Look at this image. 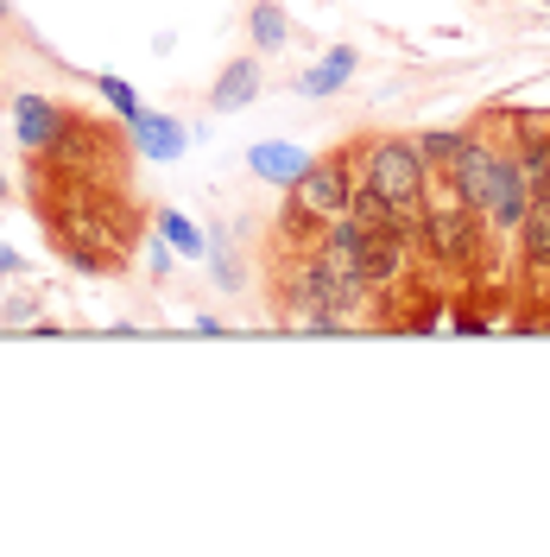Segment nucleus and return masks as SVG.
I'll return each mask as SVG.
<instances>
[{
  "label": "nucleus",
  "instance_id": "nucleus-15",
  "mask_svg": "<svg viewBox=\"0 0 550 557\" xmlns=\"http://www.w3.org/2000/svg\"><path fill=\"white\" fill-rule=\"evenodd\" d=\"M0 197H7V177H0Z\"/></svg>",
  "mask_w": 550,
  "mask_h": 557
},
{
  "label": "nucleus",
  "instance_id": "nucleus-17",
  "mask_svg": "<svg viewBox=\"0 0 550 557\" xmlns=\"http://www.w3.org/2000/svg\"><path fill=\"white\" fill-rule=\"evenodd\" d=\"M545 7H550V0H545Z\"/></svg>",
  "mask_w": 550,
  "mask_h": 557
},
{
  "label": "nucleus",
  "instance_id": "nucleus-8",
  "mask_svg": "<svg viewBox=\"0 0 550 557\" xmlns=\"http://www.w3.org/2000/svg\"><path fill=\"white\" fill-rule=\"evenodd\" d=\"M342 76H354V51H348V45H336V51H329V64L304 76V89H310V96H329Z\"/></svg>",
  "mask_w": 550,
  "mask_h": 557
},
{
  "label": "nucleus",
  "instance_id": "nucleus-3",
  "mask_svg": "<svg viewBox=\"0 0 550 557\" xmlns=\"http://www.w3.org/2000/svg\"><path fill=\"white\" fill-rule=\"evenodd\" d=\"M291 197H298V209H310L316 222H336V215H348V197H354V177H348L342 159H316L298 184H291Z\"/></svg>",
  "mask_w": 550,
  "mask_h": 557
},
{
  "label": "nucleus",
  "instance_id": "nucleus-1",
  "mask_svg": "<svg viewBox=\"0 0 550 557\" xmlns=\"http://www.w3.org/2000/svg\"><path fill=\"white\" fill-rule=\"evenodd\" d=\"M361 184H374L386 203H424V152H417V139H374Z\"/></svg>",
  "mask_w": 550,
  "mask_h": 557
},
{
  "label": "nucleus",
  "instance_id": "nucleus-9",
  "mask_svg": "<svg viewBox=\"0 0 550 557\" xmlns=\"http://www.w3.org/2000/svg\"><path fill=\"white\" fill-rule=\"evenodd\" d=\"M139 146H146L152 159H177V146H184V127H172V121H139Z\"/></svg>",
  "mask_w": 550,
  "mask_h": 557
},
{
  "label": "nucleus",
  "instance_id": "nucleus-13",
  "mask_svg": "<svg viewBox=\"0 0 550 557\" xmlns=\"http://www.w3.org/2000/svg\"><path fill=\"white\" fill-rule=\"evenodd\" d=\"M165 235H172V242L184 247V253H203V235H197V228H190L184 215H172V209H165Z\"/></svg>",
  "mask_w": 550,
  "mask_h": 557
},
{
  "label": "nucleus",
  "instance_id": "nucleus-12",
  "mask_svg": "<svg viewBox=\"0 0 550 557\" xmlns=\"http://www.w3.org/2000/svg\"><path fill=\"white\" fill-rule=\"evenodd\" d=\"M96 89H102V96H108V102H114V108H121L127 121H139V96H134V89H127V83H121V76H102Z\"/></svg>",
  "mask_w": 550,
  "mask_h": 557
},
{
  "label": "nucleus",
  "instance_id": "nucleus-11",
  "mask_svg": "<svg viewBox=\"0 0 550 557\" xmlns=\"http://www.w3.org/2000/svg\"><path fill=\"white\" fill-rule=\"evenodd\" d=\"M253 38H260V51H278L285 45V13L278 7H260L253 13Z\"/></svg>",
  "mask_w": 550,
  "mask_h": 557
},
{
  "label": "nucleus",
  "instance_id": "nucleus-7",
  "mask_svg": "<svg viewBox=\"0 0 550 557\" xmlns=\"http://www.w3.org/2000/svg\"><path fill=\"white\" fill-rule=\"evenodd\" d=\"M518 247H525V260H532V267H550V197H532V203H525Z\"/></svg>",
  "mask_w": 550,
  "mask_h": 557
},
{
  "label": "nucleus",
  "instance_id": "nucleus-2",
  "mask_svg": "<svg viewBox=\"0 0 550 557\" xmlns=\"http://www.w3.org/2000/svg\"><path fill=\"white\" fill-rule=\"evenodd\" d=\"M424 242L449 267H475V209L462 197H449L443 209H424Z\"/></svg>",
  "mask_w": 550,
  "mask_h": 557
},
{
  "label": "nucleus",
  "instance_id": "nucleus-6",
  "mask_svg": "<svg viewBox=\"0 0 550 557\" xmlns=\"http://www.w3.org/2000/svg\"><path fill=\"white\" fill-rule=\"evenodd\" d=\"M247 159H253V172L266 177V184H298V177L310 172V159L298 152V146H285V139H266V146H253Z\"/></svg>",
  "mask_w": 550,
  "mask_h": 557
},
{
  "label": "nucleus",
  "instance_id": "nucleus-5",
  "mask_svg": "<svg viewBox=\"0 0 550 557\" xmlns=\"http://www.w3.org/2000/svg\"><path fill=\"white\" fill-rule=\"evenodd\" d=\"M260 96V64L253 58H235V64L215 76V89H209V108H222V114H235Z\"/></svg>",
  "mask_w": 550,
  "mask_h": 557
},
{
  "label": "nucleus",
  "instance_id": "nucleus-4",
  "mask_svg": "<svg viewBox=\"0 0 550 557\" xmlns=\"http://www.w3.org/2000/svg\"><path fill=\"white\" fill-rule=\"evenodd\" d=\"M13 121H20V139L33 152H51L64 139V114H58V102H45V96H20L13 102Z\"/></svg>",
  "mask_w": 550,
  "mask_h": 557
},
{
  "label": "nucleus",
  "instance_id": "nucleus-16",
  "mask_svg": "<svg viewBox=\"0 0 550 557\" xmlns=\"http://www.w3.org/2000/svg\"><path fill=\"white\" fill-rule=\"evenodd\" d=\"M0 13H7V0H0Z\"/></svg>",
  "mask_w": 550,
  "mask_h": 557
},
{
  "label": "nucleus",
  "instance_id": "nucleus-14",
  "mask_svg": "<svg viewBox=\"0 0 550 557\" xmlns=\"http://www.w3.org/2000/svg\"><path fill=\"white\" fill-rule=\"evenodd\" d=\"M0 273H13V253H7V247H0Z\"/></svg>",
  "mask_w": 550,
  "mask_h": 557
},
{
  "label": "nucleus",
  "instance_id": "nucleus-10",
  "mask_svg": "<svg viewBox=\"0 0 550 557\" xmlns=\"http://www.w3.org/2000/svg\"><path fill=\"white\" fill-rule=\"evenodd\" d=\"M417 152H424V165H455V159L468 152V134H424Z\"/></svg>",
  "mask_w": 550,
  "mask_h": 557
}]
</instances>
